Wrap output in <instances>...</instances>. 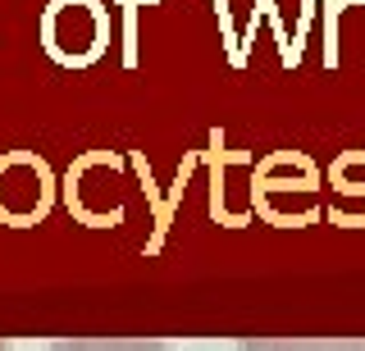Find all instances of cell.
Here are the masks:
<instances>
[{"label": "cell", "instance_id": "obj_1", "mask_svg": "<svg viewBox=\"0 0 365 351\" xmlns=\"http://www.w3.org/2000/svg\"><path fill=\"white\" fill-rule=\"evenodd\" d=\"M41 351H178V347L151 342V337H64V342H46Z\"/></svg>", "mask_w": 365, "mask_h": 351}]
</instances>
